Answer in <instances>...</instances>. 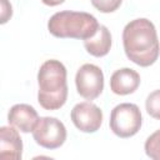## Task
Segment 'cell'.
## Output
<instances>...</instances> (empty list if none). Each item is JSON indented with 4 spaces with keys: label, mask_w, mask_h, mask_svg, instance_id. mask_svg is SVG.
Masks as SVG:
<instances>
[{
    "label": "cell",
    "mask_w": 160,
    "mask_h": 160,
    "mask_svg": "<svg viewBox=\"0 0 160 160\" xmlns=\"http://www.w3.org/2000/svg\"><path fill=\"white\" fill-rule=\"evenodd\" d=\"M122 45L129 60L146 68L152 65L160 54V44L154 24L144 18L131 20L122 30Z\"/></svg>",
    "instance_id": "6da1fadb"
},
{
    "label": "cell",
    "mask_w": 160,
    "mask_h": 160,
    "mask_svg": "<svg viewBox=\"0 0 160 160\" xmlns=\"http://www.w3.org/2000/svg\"><path fill=\"white\" fill-rule=\"evenodd\" d=\"M38 84V101L45 110H58L66 102V68L59 60H46L40 66Z\"/></svg>",
    "instance_id": "7a4b0ae2"
},
{
    "label": "cell",
    "mask_w": 160,
    "mask_h": 160,
    "mask_svg": "<svg viewBox=\"0 0 160 160\" xmlns=\"http://www.w3.org/2000/svg\"><path fill=\"white\" fill-rule=\"evenodd\" d=\"M98 28L99 22L96 18L84 11H59L48 22L50 34L60 39L86 40L96 34Z\"/></svg>",
    "instance_id": "3957f363"
},
{
    "label": "cell",
    "mask_w": 160,
    "mask_h": 160,
    "mask_svg": "<svg viewBox=\"0 0 160 160\" xmlns=\"http://www.w3.org/2000/svg\"><path fill=\"white\" fill-rule=\"evenodd\" d=\"M142 118L138 105L122 102L116 105L110 114V129L119 138L134 136L141 128Z\"/></svg>",
    "instance_id": "277c9868"
},
{
    "label": "cell",
    "mask_w": 160,
    "mask_h": 160,
    "mask_svg": "<svg viewBox=\"0 0 160 160\" xmlns=\"http://www.w3.org/2000/svg\"><path fill=\"white\" fill-rule=\"evenodd\" d=\"M34 140L38 145L45 149H58L66 140L65 125L56 118H40L32 130Z\"/></svg>",
    "instance_id": "5b68a950"
},
{
    "label": "cell",
    "mask_w": 160,
    "mask_h": 160,
    "mask_svg": "<svg viewBox=\"0 0 160 160\" xmlns=\"http://www.w3.org/2000/svg\"><path fill=\"white\" fill-rule=\"evenodd\" d=\"M76 90L86 100L96 99L104 89L102 70L94 64H84L79 68L75 76Z\"/></svg>",
    "instance_id": "8992f818"
},
{
    "label": "cell",
    "mask_w": 160,
    "mask_h": 160,
    "mask_svg": "<svg viewBox=\"0 0 160 160\" xmlns=\"http://www.w3.org/2000/svg\"><path fill=\"white\" fill-rule=\"evenodd\" d=\"M74 125L82 132H95L102 124V111L92 102L84 101L76 104L71 110Z\"/></svg>",
    "instance_id": "52a82bcc"
},
{
    "label": "cell",
    "mask_w": 160,
    "mask_h": 160,
    "mask_svg": "<svg viewBox=\"0 0 160 160\" xmlns=\"http://www.w3.org/2000/svg\"><path fill=\"white\" fill-rule=\"evenodd\" d=\"M36 110L28 104H16L10 108L8 112V121L22 132H30L34 130L39 121Z\"/></svg>",
    "instance_id": "ba28073f"
},
{
    "label": "cell",
    "mask_w": 160,
    "mask_h": 160,
    "mask_svg": "<svg viewBox=\"0 0 160 160\" xmlns=\"http://www.w3.org/2000/svg\"><path fill=\"white\" fill-rule=\"evenodd\" d=\"M22 155V141L15 126H1L0 129V158L4 160H20Z\"/></svg>",
    "instance_id": "9c48e42d"
},
{
    "label": "cell",
    "mask_w": 160,
    "mask_h": 160,
    "mask_svg": "<svg viewBox=\"0 0 160 160\" xmlns=\"http://www.w3.org/2000/svg\"><path fill=\"white\" fill-rule=\"evenodd\" d=\"M140 85V75L130 69L122 68L116 70L110 78V89L116 95L132 94Z\"/></svg>",
    "instance_id": "30bf717a"
},
{
    "label": "cell",
    "mask_w": 160,
    "mask_h": 160,
    "mask_svg": "<svg viewBox=\"0 0 160 160\" xmlns=\"http://www.w3.org/2000/svg\"><path fill=\"white\" fill-rule=\"evenodd\" d=\"M84 46L86 51L96 58H102L108 55L111 48V34L105 25H99L98 31L94 36L84 40Z\"/></svg>",
    "instance_id": "8fae6325"
},
{
    "label": "cell",
    "mask_w": 160,
    "mask_h": 160,
    "mask_svg": "<svg viewBox=\"0 0 160 160\" xmlns=\"http://www.w3.org/2000/svg\"><path fill=\"white\" fill-rule=\"evenodd\" d=\"M145 152L150 159L160 160V129L152 132L145 141Z\"/></svg>",
    "instance_id": "7c38bea8"
},
{
    "label": "cell",
    "mask_w": 160,
    "mask_h": 160,
    "mask_svg": "<svg viewBox=\"0 0 160 160\" xmlns=\"http://www.w3.org/2000/svg\"><path fill=\"white\" fill-rule=\"evenodd\" d=\"M145 108L151 118L160 120V89L149 94L145 101Z\"/></svg>",
    "instance_id": "4fadbf2b"
},
{
    "label": "cell",
    "mask_w": 160,
    "mask_h": 160,
    "mask_svg": "<svg viewBox=\"0 0 160 160\" xmlns=\"http://www.w3.org/2000/svg\"><path fill=\"white\" fill-rule=\"evenodd\" d=\"M121 1L122 0H91V4L101 12H112L121 5Z\"/></svg>",
    "instance_id": "5bb4252c"
},
{
    "label": "cell",
    "mask_w": 160,
    "mask_h": 160,
    "mask_svg": "<svg viewBox=\"0 0 160 160\" xmlns=\"http://www.w3.org/2000/svg\"><path fill=\"white\" fill-rule=\"evenodd\" d=\"M0 2H1V24H5L11 18L12 10L8 0H0Z\"/></svg>",
    "instance_id": "9a60e30c"
},
{
    "label": "cell",
    "mask_w": 160,
    "mask_h": 160,
    "mask_svg": "<svg viewBox=\"0 0 160 160\" xmlns=\"http://www.w3.org/2000/svg\"><path fill=\"white\" fill-rule=\"evenodd\" d=\"M41 1L48 6H58V5L62 4L65 0H41Z\"/></svg>",
    "instance_id": "2e32d148"
}]
</instances>
